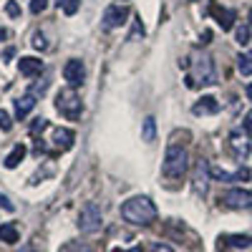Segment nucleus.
Returning a JSON list of instances; mask_svg holds the SVG:
<instances>
[{"instance_id":"1","label":"nucleus","mask_w":252,"mask_h":252,"mask_svg":"<svg viewBox=\"0 0 252 252\" xmlns=\"http://www.w3.org/2000/svg\"><path fill=\"white\" fill-rule=\"evenodd\" d=\"M179 66H184L187 73V86L189 89H199V86H215L217 83V71H215V61L212 56H192V58H184L179 61Z\"/></svg>"},{"instance_id":"2","label":"nucleus","mask_w":252,"mask_h":252,"mask_svg":"<svg viewBox=\"0 0 252 252\" xmlns=\"http://www.w3.org/2000/svg\"><path fill=\"white\" fill-rule=\"evenodd\" d=\"M121 217L129 224L149 227L157 220V207L149 197H131V199H126L121 204Z\"/></svg>"},{"instance_id":"3","label":"nucleus","mask_w":252,"mask_h":252,"mask_svg":"<svg viewBox=\"0 0 252 252\" xmlns=\"http://www.w3.org/2000/svg\"><path fill=\"white\" fill-rule=\"evenodd\" d=\"M189 166V154L182 144H169L164 154V164H161V174L166 179H182L187 174Z\"/></svg>"},{"instance_id":"4","label":"nucleus","mask_w":252,"mask_h":252,"mask_svg":"<svg viewBox=\"0 0 252 252\" xmlns=\"http://www.w3.org/2000/svg\"><path fill=\"white\" fill-rule=\"evenodd\" d=\"M56 111L61 116H66L68 121H76L81 119L83 114V103H81V96L76 94V89H61L58 96H56Z\"/></svg>"},{"instance_id":"5","label":"nucleus","mask_w":252,"mask_h":252,"mask_svg":"<svg viewBox=\"0 0 252 252\" xmlns=\"http://www.w3.org/2000/svg\"><path fill=\"white\" fill-rule=\"evenodd\" d=\"M103 224V217H101V207L96 202H86L78 212V229L83 235H96Z\"/></svg>"},{"instance_id":"6","label":"nucleus","mask_w":252,"mask_h":252,"mask_svg":"<svg viewBox=\"0 0 252 252\" xmlns=\"http://www.w3.org/2000/svg\"><path fill=\"white\" fill-rule=\"evenodd\" d=\"M220 202L229 209H250L252 207V192H247V189H227Z\"/></svg>"},{"instance_id":"7","label":"nucleus","mask_w":252,"mask_h":252,"mask_svg":"<svg viewBox=\"0 0 252 252\" xmlns=\"http://www.w3.org/2000/svg\"><path fill=\"white\" fill-rule=\"evenodd\" d=\"M63 78L68 81L71 89H78L83 83V78H86V66H83V61H78V58L66 61V66H63Z\"/></svg>"},{"instance_id":"8","label":"nucleus","mask_w":252,"mask_h":252,"mask_svg":"<svg viewBox=\"0 0 252 252\" xmlns=\"http://www.w3.org/2000/svg\"><path fill=\"white\" fill-rule=\"evenodd\" d=\"M129 15L131 13H129V8H126V5H109L106 10H103V28H106V31L121 28Z\"/></svg>"},{"instance_id":"9","label":"nucleus","mask_w":252,"mask_h":252,"mask_svg":"<svg viewBox=\"0 0 252 252\" xmlns=\"http://www.w3.org/2000/svg\"><path fill=\"white\" fill-rule=\"evenodd\" d=\"M73 139H76V134L71 129H63V126L51 129V146H53V152H68L73 146Z\"/></svg>"},{"instance_id":"10","label":"nucleus","mask_w":252,"mask_h":252,"mask_svg":"<svg viewBox=\"0 0 252 252\" xmlns=\"http://www.w3.org/2000/svg\"><path fill=\"white\" fill-rule=\"evenodd\" d=\"M209 15L217 20V26H220L222 31H232V28H235V10L212 3V5H209Z\"/></svg>"},{"instance_id":"11","label":"nucleus","mask_w":252,"mask_h":252,"mask_svg":"<svg viewBox=\"0 0 252 252\" xmlns=\"http://www.w3.org/2000/svg\"><path fill=\"white\" fill-rule=\"evenodd\" d=\"M229 149L235 152L237 159H247L250 157V136L242 131H232L229 134Z\"/></svg>"},{"instance_id":"12","label":"nucleus","mask_w":252,"mask_h":252,"mask_svg":"<svg viewBox=\"0 0 252 252\" xmlns=\"http://www.w3.org/2000/svg\"><path fill=\"white\" fill-rule=\"evenodd\" d=\"M209 174H212L215 182H245L250 179V169L240 166L237 172H224V169H217V166H209Z\"/></svg>"},{"instance_id":"13","label":"nucleus","mask_w":252,"mask_h":252,"mask_svg":"<svg viewBox=\"0 0 252 252\" xmlns=\"http://www.w3.org/2000/svg\"><path fill=\"white\" fill-rule=\"evenodd\" d=\"M18 71L23 73L26 78H33V76H40V71H43V61H38L33 56H23L18 61Z\"/></svg>"},{"instance_id":"14","label":"nucleus","mask_w":252,"mask_h":252,"mask_svg":"<svg viewBox=\"0 0 252 252\" xmlns=\"http://www.w3.org/2000/svg\"><path fill=\"white\" fill-rule=\"evenodd\" d=\"M217 111H220V101L215 96H202L192 106V114L194 116H207V114H217Z\"/></svg>"},{"instance_id":"15","label":"nucleus","mask_w":252,"mask_h":252,"mask_svg":"<svg viewBox=\"0 0 252 252\" xmlns=\"http://www.w3.org/2000/svg\"><path fill=\"white\" fill-rule=\"evenodd\" d=\"M35 98H38V96H33L31 91H28L26 96L15 98V116H18V119H26V116L33 111V106H35Z\"/></svg>"},{"instance_id":"16","label":"nucleus","mask_w":252,"mask_h":252,"mask_svg":"<svg viewBox=\"0 0 252 252\" xmlns=\"http://www.w3.org/2000/svg\"><path fill=\"white\" fill-rule=\"evenodd\" d=\"M212 177L209 174V164H207V159H199L197 161V174H194V187H197V192H207V179Z\"/></svg>"},{"instance_id":"17","label":"nucleus","mask_w":252,"mask_h":252,"mask_svg":"<svg viewBox=\"0 0 252 252\" xmlns=\"http://www.w3.org/2000/svg\"><path fill=\"white\" fill-rule=\"evenodd\" d=\"M23 157H26V146H23V144H15V146H13V152H10V154L5 157V161H3V164H5V169H15V166L23 161Z\"/></svg>"},{"instance_id":"18","label":"nucleus","mask_w":252,"mask_h":252,"mask_svg":"<svg viewBox=\"0 0 252 252\" xmlns=\"http://www.w3.org/2000/svg\"><path fill=\"white\" fill-rule=\"evenodd\" d=\"M220 242H227L229 247H235V250H247V247H252V237H250V235H227V237H222Z\"/></svg>"},{"instance_id":"19","label":"nucleus","mask_w":252,"mask_h":252,"mask_svg":"<svg viewBox=\"0 0 252 252\" xmlns=\"http://www.w3.org/2000/svg\"><path fill=\"white\" fill-rule=\"evenodd\" d=\"M18 227L13 224V222H5V224H0V240L3 242H8V245H15L18 242Z\"/></svg>"},{"instance_id":"20","label":"nucleus","mask_w":252,"mask_h":252,"mask_svg":"<svg viewBox=\"0 0 252 252\" xmlns=\"http://www.w3.org/2000/svg\"><path fill=\"white\" fill-rule=\"evenodd\" d=\"M141 139H144L146 144H152V141L157 139V121H154V116H146V119H144V126H141Z\"/></svg>"},{"instance_id":"21","label":"nucleus","mask_w":252,"mask_h":252,"mask_svg":"<svg viewBox=\"0 0 252 252\" xmlns=\"http://www.w3.org/2000/svg\"><path fill=\"white\" fill-rule=\"evenodd\" d=\"M237 71L242 76H252V51H247L237 58Z\"/></svg>"},{"instance_id":"22","label":"nucleus","mask_w":252,"mask_h":252,"mask_svg":"<svg viewBox=\"0 0 252 252\" xmlns=\"http://www.w3.org/2000/svg\"><path fill=\"white\" fill-rule=\"evenodd\" d=\"M56 3H58V8L63 10V13H66V15H76L78 13V0H56Z\"/></svg>"},{"instance_id":"23","label":"nucleus","mask_w":252,"mask_h":252,"mask_svg":"<svg viewBox=\"0 0 252 252\" xmlns=\"http://www.w3.org/2000/svg\"><path fill=\"white\" fill-rule=\"evenodd\" d=\"M58 252H91V247L86 242H66Z\"/></svg>"},{"instance_id":"24","label":"nucleus","mask_w":252,"mask_h":252,"mask_svg":"<svg viewBox=\"0 0 252 252\" xmlns=\"http://www.w3.org/2000/svg\"><path fill=\"white\" fill-rule=\"evenodd\" d=\"M235 38H237V43H240V46L250 43V26H240V28L235 31Z\"/></svg>"},{"instance_id":"25","label":"nucleus","mask_w":252,"mask_h":252,"mask_svg":"<svg viewBox=\"0 0 252 252\" xmlns=\"http://www.w3.org/2000/svg\"><path fill=\"white\" fill-rule=\"evenodd\" d=\"M31 43H33V48H35V51H46V48H48L46 35H43V33H33V40H31Z\"/></svg>"},{"instance_id":"26","label":"nucleus","mask_w":252,"mask_h":252,"mask_svg":"<svg viewBox=\"0 0 252 252\" xmlns=\"http://www.w3.org/2000/svg\"><path fill=\"white\" fill-rule=\"evenodd\" d=\"M46 129H51V124H48L46 119H35V121L31 124V134H38V131H46Z\"/></svg>"},{"instance_id":"27","label":"nucleus","mask_w":252,"mask_h":252,"mask_svg":"<svg viewBox=\"0 0 252 252\" xmlns=\"http://www.w3.org/2000/svg\"><path fill=\"white\" fill-rule=\"evenodd\" d=\"M0 129H3V131H10V129H13L10 114H8V111H3V109H0Z\"/></svg>"},{"instance_id":"28","label":"nucleus","mask_w":252,"mask_h":252,"mask_svg":"<svg viewBox=\"0 0 252 252\" xmlns=\"http://www.w3.org/2000/svg\"><path fill=\"white\" fill-rule=\"evenodd\" d=\"M48 8V0H31V13H43Z\"/></svg>"},{"instance_id":"29","label":"nucleus","mask_w":252,"mask_h":252,"mask_svg":"<svg viewBox=\"0 0 252 252\" xmlns=\"http://www.w3.org/2000/svg\"><path fill=\"white\" fill-rule=\"evenodd\" d=\"M5 13H8L10 18H20V8H18V3H15V0H8V5H5Z\"/></svg>"},{"instance_id":"30","label":"nucleus","mask_w":252,"mask_h":252,"mask_svg":"<svg viewBox=\"0 0 252 252\" xmlns=\"http://www.w3.org/2000/svg\"><path fill=\"white\" fill-rule=\"evenodd\" d=\"M139 35H144V26H141V20H136V23H134V31H131L129 40H136Z\"/></svg>"},{"instance_id":"31","label":"nucleus","mask_w":252,"mask_h":252,"mask_svg":"<svg viewBox=\"0 0 252 252\" xmlns=\"http://www.w3.org/2000/svg\"><path fill=\"white\" fill-rule=\"evenodd\" d=\"M242 126H245V131L252 136V111H247V114H245V121H242Z\"/></svg>"},{"instance_id":"32","label":"nucleus","mask_w":252,"mask_h":252,"mask_svg":"<svg viewBox=\"0 0 252 252\" xmlns=\"http://www.w3.org/2000/svg\"><path fill=\"white\" fill-rule=\"evenodd\" d=\"M0 207H3V209H8V212H13V209H15V207H13V202H10L5 194H0Z\"/></svg>"},{"instance_id":"33","label":"nucleus","mask_w":252,"mask_h":252,"mask_svg":"<svg viewBox=\"0 0 252 252\" xmlns=\"http://www.w3.org/2000/svg\"><path fill=\"white\" fill-rule=\"evenodd\" d=\"M152 252H174V250H172L169 245H154V247H152Z\"/></svg>"},{"instance_id":"34","label":"nucleus","mask_w":252,"mask_h":252,"mask_svg":"<svg viewBox=\"0 0 252 252\" xmlns=\"http://www.w3.org/2000/svg\"><path fill=\"white\" fill-rule=\"evenodd\" d=\"M114 252H144V250L136 245V247H131V250H114Z\"/></svg>"},{"instance_id":"35","label":"nucleus","mask_w":252,"mask_h":252,"mask_svg":"<svg viewBox=\"0 0 252 252\" xmlns=\"http://www.w3.org/2000/svg\"><path fill=\"white\" fill-rule=\"evenodd\" d=\"M5 38H8V31H5V28H0V40H5Z\"/></svg>"},{"instance_id":"36","label":"nucleus","mask_w":252,"mask_h":252,"mask_svg":"<svg viewBox=\"0 0 252 252\" xmlns=\"http://www.w3.org/2000/svg\"><path fill=\"white\" fill-rule=\"evenodd\" d=\"M247 98L252 101V83H247Z\"/></svg>"},{"instance_id":"37","label":"nucleus","mask_w":252,"mask_h":252,"mask_svg":"<svg viewBox=\"0 0 252 252\" xmlns=\"http://www.w3.org/2000/svg\"><path fill=\"white\" fill-rule=\"evenodd\" d=\"M250 28H252V8H250Z\"/></svg>"},{"instance_id":"38","label":"nucleus","mask_w":252,"mask_h":252,"mask_svg":"<svg viewBox=\"0 0 252 252\" xmlns=\"http://www.w3.org/2000/svg\"><path fill=\"white\" fill-rule=\"evenodd\" d=\"M192 3H197V0H192Z\"/></svg>"}]
</instances>
